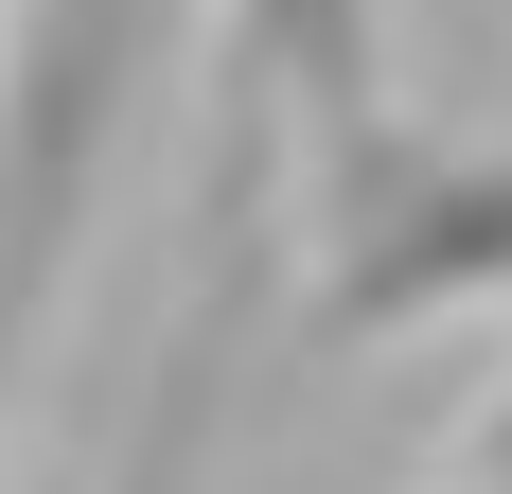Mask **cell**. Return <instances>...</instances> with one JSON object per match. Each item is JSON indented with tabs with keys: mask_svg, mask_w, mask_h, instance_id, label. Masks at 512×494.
<instances>
[{
	"mask_svg": "<svg viewBox=\"0 0 512 494\" xmlns=\"http://www.w3.org/2000/svg\"><path fill=\"white\" fill-rule=\"evenodd\" d=\"M159 36H177V0H0V336H18L36 265L71 247Z\"/></svg>",
	"mask_w": 512,
	"mask_h": 494,
	"instance_id": "obj_1",
	"label": "cell"
},
{
	"mask_svg": "<svg viewBox=\"0 0 512 494\" xmlns=\"http://www.w3.org/2000/svg\"><path fill=\"white\" fill-rule=\"evenodd\" d=\"M495 477H512V406H495Z\"/></svg>",
	"mask_w": 512,
	"mask_h": 494,
	"instance_id": "obj_4",
	"label": "cell"
},
{
	"mask_svg": "<svg viewBox=\"0 0 512 494\" xmlns=\"http://www.w3.org/2000/svg\"><path fill=\"white\" fill-rule=\"evenodd\" d=\"M212 336H230V300H177L159 406H142V442H124V477H106V494H195V442H212Z\"/></svg>",
	"mask_w": 512,
	"mask_h": 494,
	"instance_id": "obj_3",
	"label": "cell"
},
{
	"mask_svg": "<svg viewBox=\"0 0 512 494\" xmlns=\"http://www.w3.org/2000/svg\"><path fill=\"white\" fill-rule=\"evenodd\" d=\"M265 124H318V177L371 159V0H230V195Z\"/></svg>",
	"mask_w": 512,
	"mask_h": 494,
	"instance_id": "obj_2",
	"label": "cell"
}]
</instances>
